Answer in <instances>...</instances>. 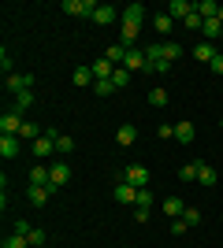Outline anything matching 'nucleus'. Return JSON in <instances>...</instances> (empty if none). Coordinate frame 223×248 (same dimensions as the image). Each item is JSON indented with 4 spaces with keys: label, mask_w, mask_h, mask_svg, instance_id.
<instances>
[{
    "label": "nucleus",
    "mask_w": 223,
    "mask_h": 248,
    "mask_svg": "<svg viewBox=\"0 0 223 248\" xmlns=\"http://www.w3.org/2000/svg\"><path fill=\"white\" fill-rule=\"evenodd\" d=\"M112 82H116V89H127V85H130V71H127V67H116Z\"/></svg>",
    "instance_id": "c85d7f7f"
},
{
    "label": "nucleus",
    "mask_w": 223,
    "mask_h": 248,
    "mask_svg": "<svg viewBox=\"0 0 223 248\" xmlns=\"http://www.w3.org/2000/svg\"><path fill=\"white\" fill-rule=\"evenodd\" d=\"M220 130H223V119H220Z\"/></svg>",
    "instance_id": "49530a36"
},
{
    "label": "nucleus",
    "mask_w": 223,
    "mask_h": 248,
    "mask_svg": "<svg viewBox=\"0 0 223 248\" xmlns=\"http://www.w3.org/2000/svg\"><path fill=\"white\" fill-rule=\"evenodd\" d=\"M112 93H119L116 82H97V96H112Z\"/></svg>",
    "instance_id": "58836bf2"
},
{
    "label": "nucleus",
    "mask_w": 223,
    "mask_h": 248,
    "mask_svg": "<svg viewBox=\"0 0 223 248\" xmlns=\"http://www.w3.org/2000/svg\"><path fill=\"white\" fill-rule=\"evenodd\" d=\"M112 197H116V204H134V200H138V189L127 186V182H119V186L112 189Z\"/></svg>",
    "instance_id": "0eeeda50"
},
{
    "label": "nucleus",
    "mask_w": 223,
    "mask_h": 248,
    "mask_svg": "<svg viewBox=\"0 0 223 248\" xmlns=\"http://www.w3.org/2000/svg\"><path fill=\"white\" fill-rule=\"evenodd\" d=\"M193 60H197V63H212V60H216V45H212V41L193 45Z\"/></svg>",
    "instance_id": "4468645a"
},
{
    "label": "nucleus",
    "mask_w": 223,
    "mask_h": 248,
    "mask_svg": "<svg viewBox=\"0 0 223 248\" xmlns=\"http://www.w3.org/2000/svg\"><path fill=\"white\" fill-rule=\"evenodd\" d=\"M123 182H127V186H134V189H149V170H145L141 163H134V167H127Z\"/></svg>",
    "instance_id": "20e7f679"
},
{
    "label": "nucleus",
    "mask_w": 223,
    "mask_h": 248,
    "mask_svg": "<svg viewBox=\"0 0 223 248\" xmlns=\"http://www.w3.org/2000/svg\"><path fill=\"white\" fill-rule=\"evenodd\" d=\"M127 71H149V60H145V52H138V48H130L127 52V63H123Z\"/></svg>",
    "instance_id": "f8f14e48"
},
{
    "label": "nucleus",
    "mask_w": 223,
    "mask_h": 248,
    "mask_svg": "<svg viewBox=\"0 0 223 248\" xmlns=\"http://www.w3.org/2000/svg\"><path fill=\"white\" fill-rule=\"evenodd\" d=\"M186 230H190V226H186L182 218H175V222H171V233H186Z\"/></svg>",
    "instance_id": "c03bdc74"
},
{
    "label": "nucleus",
    "mask_w": 223,
    "mask_h": 248,
    "mask_svg": "<svg viewBox=\"0 0 223 248\" xmlns=\"http://www.w3.org/2000/svg\"><path fill=\"white\" fill-rule=\"evenodd\" d=\"M4 89H8L11 96L26 93V89H34V74H8V78H4Z\"/></svg>",
    "instance_id": "f03ea898"
},
{
    "label": "nucleus",
    "mask_w": 223,
    "mask_h": 248,
    "mask_svg": "<svg viewBox=\"0 0 223 248\" xmlns=\"http://www.w3.org/2000/svg\"><path fill=\"white\" fill-rule=\"evenodd\" d=\"M171 26H175V19H171L168 11H156V15H153V30H156L160 37H168V33H171Z\"/></svg>",
    "instance_id": "9d476101"
},
{
    "label": "nucleus",
    "mask_w": 223,
    "mask_h": 248,
    "mask_svg": "<svg viewBox=\"0 0 223 248\" xmlns=\"http://www.w3.org/2000/svg\"><path fill=\"white\" fill-rule=\"evenodd\" d=\"M138 30H141L138 22H127V19H123V45H127V48L138 41Z\"/></svg>",
    "instance_id": "a878e982"
},
{
    "label": "nucleus",
    "mask_w": 223,
    "mask_h": 248,
    "mask_svg": "<svg viewBox=\"0 0 223 248\" xmlns=\"http://www.w3.org/2000/svg\"><path fill=\"white\" fill-rule=\"evenodd\" d=\"M49 197H52V189H41V186H30V193H26V200H30L34 207H45Z\"/></svg>",
    "instance_id": "a211bd4d"
},
{
    "label": "nucleus",
    "mask_w": 223,
    "mask_h": 248,
    "mask_svg": "<svg viewBox=\"0 0 223 248\" xmlns=\"http://www.w3.org/2000/svg\"><path fill=\"white\" fill-rule=\"evenodd\" d=\"M22 111H15V108H8V111L0 115V134L4 137H19V130H22Z\"/></svg>",
    "instance_id": "f257e3e1"
},
{
    "label": "nucleus",
    "mask_w": 223,
    "mask_h": 248,
    "mask_svg": "<svg viewBox=\"0 0 223 248\" xmlns=\"http://www.w3.org/2000/svg\"><path fill=\"white\" fill-rule=\"evenodd\" d=\"M156 137H164V141H171V137H175V126H171V123H160V126H156Z\"/></svg>",
    "instance_id": "ea45409f"
},
{
    "label": "nucleus",
    "mask_w": 223,
    "mask_h": 248,
    "mask_svg": "<svg viewBox=\"0 0 223 248\" xmlns=\"http://www.w3.org/2000/svg\"><path fill=\"white\" fill-rule=\"evenodd\" d=\"M127 52H130V48H127L123 41H119V45H112V48L104 52V60L112 63V67H123V63H127Z\"/></svg>",
    "instance_id": "9b49d317"
},
{
    "label": "nucleus",
    "mask_w": 223,
    "mask_h": 248,
    "mask_svg": "<svg viewBox=\"0 0 223 248\" xmlns=\"http://www.w3.org/2000/svg\"><path fill=\"white\" fill-rule=\"evenodd\" d=\"M0 67H4V78L11 74V56H8V48H0Z\"/></svg>",
    "instance_id": "79ce46f5"
},
{
    "label": "nucleus",
    "mask_w": 223,
    "mask_h": 248,
    "mask_svg": "<svg viewBox=\"0 0 223 248\" xmlns=\"http://www.w3.org/2000/svg\"><path fill=\"white\" fill-rule=\"evenodd\" d=\"M182 222H186V226H197V222H201V211H197V207H186V211H182Z\"/></svg>",
    "instance_id": "72a5a7b5"
},
{
    "label": "nucleus",
    "mask_w": 223,
    "mask_h": 248,
    "mask_svg": "<svg viewBox=\"0 0 223 248\" xmlns=\"http://www.w3.org/2000/svg\"><path fill=\"white\" fill-rule=\"evenodd\" d=\"M116 15H119V8H112V4H97L89 19H93L97 26H108V22H116Z\"/></svg>",
    "instance_id": "39448f33"
},
{
    "label": "nucleus",
    "mask_w": 223,
    "mask_h": 248,
    "mask_svg": "<svg viewBox=\"0 0 223 248\" xmlns=\"http://www.w3.org/2000/svg\"><path fill=\"white\" fill-rule=\"evenodd\" d=\"M34 100H37V96H34V89H26V93L15 96V104H11V108H15V111H26V108H34Z\"/></svg>",
    "instance_id": "bb28decb"
},
{
    "label": "nucleus",
    "mask_w": 223,
    "mask_h": 248,
    "mask_svg": "<svg viewBox=\"0 0 223 248\" xmlns=\"http://www.w3.org/2000/svg\"><path fill=\"white\" fill-rule=\"evenodd\" d=\"M193 11H197L201 19H216V15H220V4H216V0H201V4H193Z\"/></svg>",
    "instance_id": "b1692460"
},
{
    "label": "nucleus",
    "mask_w": 223,
    "mask_h": 248,
    "mask_svg": "<svg viewBox=\"0 0 223 248\" xmlns=\"http://www.w3.org/2000/svg\"><path fill=\"white\" fill-rule=\"evenodd\" d=\"M182 56V45H175V41H164V60L168 63H175Z\"/></svg>",
    "instance_id": "c756f323"
},
{
    "label": "nucleus",
    "mask_w": 223,
    "mask_h": 248,
    "mask_svg": "<svg viewBox=\"0 0 223 248\" xmlns=\"http://www.w3.org/2000/svg\"><path fill=\"white\" fill-rule=\"evenodd\" d=\"M201 33H205V37H208V41H216V37H220V41H223V22H220V19H205Z\"/></svg>",
    "instance_id": "4be33fe9"
},
{
    "label": "nucleus",
    "mask_w": 223,
    "mask_h": 248,
    "mask_svg": "<svg viewBox=\"0 0 223 248\" xmlns=\"http://www.w3.org/2000/svg\"><path fill=\"white\" fill-rule=\"evenodd\" d=\"M134 207H153V189H138V200Z\"/></svg>",
    "instance_id": "f704fd0d"
},
{
    "label": "nucleus",
    "mask_w": 223,
    "mask_h": 248,
    "mask_svg": "<svg viewBox=\"0 0 223 248\" xmlns=\"http://www.w3.org/2000/svg\"><path fill=\"white\" fill-rule=\"evenodd\" d=\"M45 137H52V141H56V152H74V141H71V137H67V134H60V130H45Z\"/></svg>",
    "instance_id": "2eb2a0df"
},
{
    "label": "nucleus",
    "mask_w": 223,
    "mask_h": 248,
    "mask_svg": "<svg viewBox=\"0 0 223 248\" xmlns=\"http://www.w3.org/2000/svg\"><path fill=\"white\" fill-rule=\"evenodd\" d=\"M0 155H4V159H15V155H19V137L0 134Z\"/></svg>",
    "instance_id": "aec40b11"
},
{
    "label": "nucleus",
    "mask_w": 223,
    "mask_h": 248,
    "mask_svg": "<svg viewBox=\"0 0 223 248\" xmlns=\"http://www.w3.org/2000/svg\"><path fill=\"white\" fill-rule=\"evenodd\" d=\"M197 170H201V163H186L179 170V178H182V182H197Z\"/></svg>",
    "instance_id": "2f4dec72"
},
{
    "label": "nucleus",
    "mask_w": 223,
    "mask_h": 248,
    "mask_svg": "<svg viewBox=\"0 0 223 248\" xmlns=\"http://www.w3.org/2000/svg\"><path fill=\"white\" fill-rule=\"evenodd\" d=\"M168 15L186 22V15H193V4H190V0H171V4H168Z\"/></svg>",
    "instance_id": "1a4fd4ad"
},
{
    "label": "nucleus",
    "mask_w": 223,
    "mask_h": 248,
    "mask_svg": "<svg viewBox=\"0 0 223 248\" xmlns=\"http://www.w3.org/2000/svg\"><path fill=\"white\" fill-rule=\"evenodd\" d=\"M49 182H52L49 167H45V163H37V167L30 170V186H41V189H49Z\"/></svg>",
    "instance_id": "f3484780"
},
{
    "label": "nucleus",
    "mask_w": 223,
    "mask_h": 248,
    "mask_svg": "<svg viewBox=\"0 0 223 248\" xmlns=\"http://www.w3.org/2000/svg\"><path fill=\"white\" fill-rule=\"evenodd\" d=\"M134 218H138V222H149V207H134Z\"/></svg>",
    "instance_id": "a18cd8bd"
},
{
    "label": "nucleus",
    "mask_w": 223,
    "mask_h": 248,
    "mask_svg": "<svg viewBox=\"0 0 223 248\" xmlns=\"http://www.w3.org/2000/svg\"><path fill=\"white\" fill-rule=\"evenodd\" d=\"M201 26H205V19L197 15V11H193V15H186V30H201Z\"/></svg>",
    "instance_id": "a19ab883"
},
{
    "label": "nucleus",
    "mask_w": 223,
    "mask_h": 248,
    "mask_svg": "<svg viewBox=\"0 0 223 248\" xmlns=\"http://www.w3.org/2000/svg\"><path fill=\"white\" fill-rule=\"evenodd\" d=\"M52 152H56V141L52 137H37V141H34V155H37V159H52Z\"/></svg>",
    "instance_id": "6e6552de"
},
{
    "label": "nucleus",
    "mask_w": 223,
    "mask_h": 248,
    "mask_svg": "<svg viewBox=\"0 0 223 248\" xmlns=\"http://www.w3.org/2000/svg\"><path fill=\"white\" fill-rule=\"evenodd\" d=\"M49 174H52V182H49V189H64L67 186V178H71V167L64 163V159H56V163H49Z\"/></svg>",
    "instance_id": "7ed1b4c3"
},
{
    "label": "nucleus",
    "mask_w": 223,
    "mask_h": 248,
    "mask_svg": "<svg viewBox=\"0 0 223 248\" xmlns=\"http://www.w3.org/2000/svg\"><path fill=\"white\" fill-rule=\"evenodd\" d=\"M149 104H153V108H168V93H164V89H153V93H149Z\"/></svg>",
    "instance_id": "473e14b6"
},
{
    "label": "nucleus",
    "mask_w": 223,
    "mask_h": 248,
    "mask_svg": "<svg viewBox=\"0 0 223 248\" xmlns=\"http://www.w3.org/2000/svg\"><path fill=\"white\" fill-rule=\"evenodd\" d=\"M160 207H164V215H168V218H182V211H186V204H182L179 197H168Z\"/></svg>",
    "instance_id": "6ab92c4d"
},
{
    "label": "nucleus",
    "mask_w": 223,
    "mask_h": 248,
    "mask_svg": "<svg viewBox=\"0 0 223 248\" xmlns=\"http://www.w3.org/2000/svg\"><path fill=\"white\" fill-rule=\"evenodd\" d=\"M123 19H127V22H138V26H141V22H145V4H127Z\"/></svg>",
    "instance_id": "393cba45"
},
{
    "label": "nucleus",
    "mask_w": 223,
    "mask_h": 248,
    "mask_svg": "<svg viewBox=\"0 0 223 248\" xmlns=\"http://www.w3.org/2000/svg\"><path fill=\"white\" fill-rule=\"evenodd\" d=\"M71 82L78 85V89H86V85H93V82H97V78H93V67H74Z\"/></svg>",
    "instance_id": "dca6fc26"
},
{
    "label": "nucleus",
    "mask_w": 223,
    "mask_h": 248,
    "mask_svg": "<svg viewBox=\"0 0 223 248\" xmlns=\"http://www.w3.org/2000/svg\"><path fill=\"white\" fill-rule=\"evenodd\" d=\"M208 67H212V71H216V74H223V52H216V60H212V63H208Z\"/></svg>",
    "instance_id": "37998d69"
},
{
    "label": "nucleus",
    "mask_w": 223,
    "mask_h": 248,
    "mask_svg": "<svg viewBox=\"0 0 223 248\" xmlns=\"http://www.w3.org/2000/svg\"><path fill=\"white\" fill-rule=\"evenodd\" d=\"M4 248H30V241L22 237V233H8V237H4Z\"/></svg>",
    "instance_id": "7c9ffc66"
},
{
    "label": "nucleus",
    "mask_w": 223,
    "mask_h": 248,
    "mask_svg": "<svg viewBox=\"0 0 223 248\" xmlns=\"http://www.w3.org/2000/svg\"><path fill=\"white\" fill-rule=\"evenodd\" d=\"M26 241H30V248H41V245H45V230H30V233H26Z\"/></svg>",
    "instance_id": "c9c22d12"
},
{
    "label": "nucleus",
    "mask_w": 223,
    "mask_h": 248,
    "mask_svg": "<svg viewBox=\"0 0 223 248\" xmlns=\"http://www.w3.org/2000/svg\"><path fill=\"white\" fill-rule=\"evenodd\" d=\"M171 71V63L168 60H156V63H149V74H168Z\"/></svg>",
    "instance_id": "4c0bfd02"
},
{
    "label": "nucleus",
    "mask_w": 223,
    "mask_h": 248,
    "mask_svg": "<svg viewBox=\"0 0 223 248\" xmlns=\"http://www.w3.org/2000/svg\"><path fill=\"white\" fill-rule=\"evenodd\" d=\"M93 0H64V11L67 15H93Z\"/></svg>",
    "instance_id": "423d86ee"
},
{
    "label": "nucleus",
    "mask_w": 223,
    "mask_h": 248,
    "mask_svg": "<svg viewBox=\"0 0 223 248\" xmlns=\"http://www.w3.org/2000/svg\"><path fill=\"white\" fill-rule=\"evenodd\" d=\"M197 182H201L205 189H212V186H216V170H212L208 163H201V170H197Z\"/></svg>",
    "instance_id": "cd10ccee"
},
{
    "label": "nucleus",
    "mask_w": 223,
    "mask_h": 248,
    "mask_svg": "<svg viewBox=\"0 0 223 248\" xmlns=\"http://www.w3.org/2000/svg\"><path fill=\"white\" fill-rule=\"evenodd\" d=\"M112 74H116V67H112L108 60H97L93 63V78H97V82H112Z\"/></svg>",
    "instance_id": "412c9836"
},
{
    "label": "nucleus",
    "mask_w": 223,
    "mask_h": 248,
    "mask_svg": "<svg viewBox=\"0 0 223 248\" xmlns=\"http://www.w3.org/2000/svg\"><path fill=\"white\" fill-rule=\"evenodd\" d=\"M116 141H119V145H123V148H127V145H134V141H138V130H134V126H119V130H116Z\"/></svg>",
    "instance_id": "5701e85b"
},
{
    "label": "nucleus",
    "mask_w": 223,
    "mask_h": 248,
    "mask_svg": "<svg viewBox=\"0 0 223 248\" xmlns=\"http://www.w3.org/2000/svg\"><path fill=\"white\" fill-rule=\"evenodd\" d=\"M30 222H26V218H15V222H11V233H22V237H26V233H30Z\"/></svg>",
    "instance_id": "e433bc0d"
},
{
    "label": "nucleus",
    "mask_w": 223,
    "mask_h": 248,
    "mask_svg": "<svg viewBox=\"0 0 223 248\" xmlns=\"http://www.w3.org/2000/svg\"><path fill=\"white\" fill-rule=\"evenodd\" d=\"M193 137H197L193 123H186V119H182V123H175V141H179V145H190Z\"/></svg>",
    "instance_id": "ddd939ff"
}]
</instances>
